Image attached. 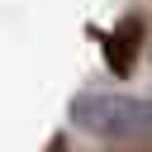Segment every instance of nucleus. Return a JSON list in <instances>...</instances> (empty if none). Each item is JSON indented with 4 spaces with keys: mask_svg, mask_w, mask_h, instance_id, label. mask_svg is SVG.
Masks as SVG:
<instances>
[{
    "mask_svg": "<svg viewBox=\"0 0 152 152\" xmlns=\"http://www.w3.org/2000/svg\"><path fill=\"white\" fill-rule=\"evenodd\" d=\"M66 124L100 142H152V95L133 90H76Z\"/></svg>",
    "mask_w": 152,
    "mask_h": 152,
    "instance_id": "obj_1",
    "label": "nucleus"
},
{
    "mask_svg": "<svg viewBox=\"0 0 152 152\" xmlns=\"http://www.w3.org/2000/svg\"><path fill=\"white\" fill-rule=\"evenodd\" d=\"M142 38H147V19L142 14H124L109 33H104V62L114 76H128L138 52H142Z\"/></svg>",
    "mask_w": 152,
    "mask_h": 152,
    "instance_id": "obj_2",
    "label": "nucleus"
}]
</instances>
